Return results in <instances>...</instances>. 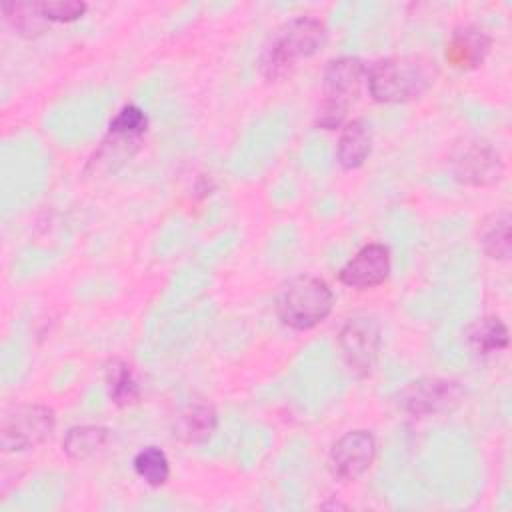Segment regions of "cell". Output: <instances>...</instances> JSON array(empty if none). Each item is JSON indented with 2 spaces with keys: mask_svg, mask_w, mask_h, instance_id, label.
Segmentation results:
<instances>
[{
  "mask_svg": "<svg viewBox=\"0 0 512 512\" xmlns=\"http://www.w3.org/2000/svg\"><path fill=\"white\" fill-rule=\"evenodd\" d=\"M326 26L314 16H298L282 24L262 48L260 72L266 80L274 82L284 78L298 60L312 56L324 42Z\"/></svg>",
  "mask_w": 512,
  "mask_h": 512,
  "instance_id": "obj_1",
  "label": "cell"
},
{
  "mask_svg": "<svg viewBox=\"0 0 512 512\" xmlns=\"http://www.w3.org/2000/svg\"><path fill=\"white\" fill-rule=\"evenodd\" d=\"M434 62L420 56H388L366 68L368 90L378 102H406L434 82Z\"/></svg>",
  "mask_w": 512,
  "mask_h": 512,
  "instance_id": "obj_2",
  "label": "cell"
},
{
  "mask_svg": "<svg viewBox=\"0 0 512 512\" xmlns=\"http://www.w3.org/2000/svg\"><path fill=\"white\" fill-rule=\"evenodd\" d=\"M366 80V66L356 56H340L326 64L322 76V102L316 114V126L336 130L344 124L350 106L360 96Z\"/></svg>",
  "mask_w": 512,
  "mask_h": 512,
  "instance_id": "obj_3",
  "label": "cell"
},
{
  "mask_svg": "<svg viewBox=\"0 0 512 512\" xmlns=\"http://www.w3.org/2000/svg\"><path fill=\"white\" fill-rule=\"evenodd\" d=\"M334 306L330 286L316 276L288 280L276 296V314L288 328L310 330L324 322Z\"/></svg>",
  "mask_w": 512,
  "mask_h": 512,
  "instance_id": "obj_4",
  "label": "cell"
},
{
  "mask_svg": "<svg viewBox=\"0 0 512 512\" xmlns=\"http://www.w3.org/2000/svg\"><path fill=\"white\" fill-rule=\"evenodd\" d=\"M56 428V414L44 404H22L6 412L0 426V444L6 452H24L44 444Z\"/></svg>",
  "mask_w": 512,
  "mask_h": 512,
  "instance_id": "obj_5",
  "label": "cell"
},
{
  "mask_svg": "<svg viewBox=\"0 0 512 512\" xmlns=\"http://www.w3.org/2000/svg\"><path fill=\"white\" fill-rule=\"evenodd\" d=\"M464 398V390L456 380L424 376L408 382L400 394V408L414 418H428L452 412Z\"/></svg>",
  "mask_w": 512,
  "mask_h": 512,
  "instance_id": "obj_6",
  "label": "cell"
},
{
  "mask_svg": "<svg viewBox=\"0 0 512 512\" xmlns=\"http://www.w3.org/2000/svg\"><path fill=\"white\" fill-rule=\"evenodd\" d=\"M380 326L370 316L346 320L338 334V348L354 376H368L380 352Z\"/></svg>",
  "mask_w": 512,
  "mask_h": 512,
  "instance_id": "obj_7",
  "label": "cell"
},
{
  "mask_svg": "<svg viewBox=\"0 0 512 512\" xmlns=\"http://www.w3.org/2000/svg\"><path fill=\"white\" fill-rule=\"evenodd\" d=\"M376 440L368 430H350L342 434L330 448L328 464L336 478L358 480L374 462Z\"/></svg>",
  "mask_w": 512,
  "mask_h": 512,
  "instance_id": "obj_8",
  "label": "cell"
},
{
  "mask_svg": "<svg viewBox=\"0 0 512 512\" xmlns=\"http://www.w3.org/2000/svg\"><path fill=\"white\" fill-rule=\"evenodd\" d=\"M502 170V158L488 142H468L452 158L456 180L468 186H490L500 180Z\"/></svg>",
  "mask_w": 512,
  "mask_h": 512,
  "instance_id": "obj_9",
  "label": "cell"
},
{
  "mask_svg": "<svg viewBox=\"0 0 512 512\" xmlns=\"http://www.w3.org/2000/svg\"><path fill=\"white\" fill-rule=\"evenodd\" d=\"M392 268L390 250L380 242L362 246L338 272L344 286L354 290H368L382 284Z\"/></svg>",
  "mask_w": 512,
  "mask_h": 512,
  "instance_id": "obj_10",
  "label": "cell"
},
{
  "mask_svg": "<svg viewBox=\"0 0 512 512\" xmlns=\"http://www.w3.org/2000/svg\"><path fill=\"white\" fill-rule=\"evenodd\" d=\"M490 36L486 30L474 24L458 26L446 46V60L458 70H472L480 66L490 50Z\"/></svg>",
  "mask_w": 512,
  "mask_h": 512,
  "instance_id": "obj_11",
  "label": "cell"
},
{
  "mask_svg": "<svg viewBox=\"0 0 512 512\" xmlns=\"http://www.w3.org/2000/svg\"><path fill=\"white\" fill-rule=\"evenodd\" d=\"M372 152V134L364 120L356 118L344 124L338 144H336V160L344 170L360 168Z\"/></svg>",
  "mask_w": 512,
  "mask_h": 512,
  "instance_id": "obj_12",
  "label": "cell"
},
{
  "mask_svg": "<svg viewBox=\"0 0 512 512\" xmlns=\"http://www.w3.org/2000/svg\"><path fill=\"white\" fill-rule=\"evenodd\" d=\"M110 442V430L104 426H94V424H84V426H74L66 432L62 440V450L70 460H88L102 452Z\"/></svg>",
  "mask_w": 512,
  "mask_h": 512,
  "instance_id": "obj_13",
  "label": "cell"
},
{
  "mask_svg": "<svg viewBox=\"0 0 512 512\" xmlns=\"http://www.w3.org/2000/svg\"><path fill=\"white\" fill-rule=\"evenodd\" d=\"M218 426V414L208 402H192L180 416V436L186 442L202 444L212 438Z\"/></svg>",
  "mask_w": 512,
  "mask_h": 512,
  "instance_id": "obj_14",
  "label": "cell"
},
{
  "mask_svg": "<svg viewBox=\"0 0 512 512\" xmlns=\"http://www.w3.org/2000/svg\"><path fill=\"white\" fill-rule=\"evenodd\" d=\"M466 338L480 354H492L508 346V328L498 316H482L466 328Z\"/></svg>",
  "mask_w": 512,
  "mask_h": 512,
  "instance_id": "obj_15",
  "label": "cell"
},
{
  "mask_svg": "<svg viewBox=\"0 0 512 512\" xmlns=\"http://www.w3.org/2000/svg\"><path fill=\"white\" fill-rule=\"evenodd\" d=\"M108 396L116 406H130L140 398V388L132 368L124 360H110L106 366Z\"/></svg>",
  "mask_w": 512,
  "mask_h": 512,
  "instance_id": "obj_16",
  "label": "cell"
},
{
  "mask_svg": "<svg viewBox=\"0 0 512 512\" xmlns=\"http://www.w3.org/2000/svg\"><path fill=\"white\" fill-rule=\"evenodd\" d=\"M2 14L6 22L22 36H38L46 30L48 24L40 2H4Z\"/></svg>",
  "mask_w": 512,
  "mask_h": 512,
  "instance_id": "obj_17",
  "label": "cell"
},
{
  "mask_svg": "<svg viewBox=\"0 0 512 512\" xmlns=\"http://www.w3.org/2000/svg\"><path fill=\"white\" fill-rule=\"evenodd\" d=\"M134 472L150 486H162L170 478V462L158 446H146L136 452L132 460Z\"/></svg>",
  "mask_w": 512,
  "mask_h": 512,
  "instance_id": "obj_18",
  "label": "cell"
},
{
  "mask_svg": "<svg viewBox=\"0 0 512 512\" xmlns=\"http://www.w3.org/2000/svg\"><path fill=\"white\" fill-rule=\"evenodd\" d=\"M480 244H482L484 254L492 260H506L510 256L512 236H510L508 214H502L488 228H484V232L480 236Z\"/></svg>",
  "mask_w": 512,
  "mask_h": 512,
  "instance_id": "obj_19",
  "label": "cell"
},
{
  "mask_svg": "<svg viewBox=\"0 0 512 512\" xmlns=\"http://www.w3.org/2000/svg\"><path fill=\"white\" fill-rule=\"evenodd\" d=\"M148 128V118L146 114L134 106L128 104L124 108L118 110V114L110 120L108 132L114 138H122V140H138Z\"/></svg>",
  "mask_w": 512,
  "mask_h": 512,
  "instance_id": "obj_20",
  "label": "cell"
},
{
  "mask_svg": "<svg viewBox=\"0 0 512 512\" xmlns=\"http://www.w3.org/2000/svg\"><path fill=\"white\" fill-rule=\"evenodd\" d=\"M42 14L48 22H74L82 18L88 6L80 0H54V2H40Z\"/></svg>",
  "mask_w": 512,
  "mask_h": 512,
  "instance_id": "obj_21",
  "label": "cell"
}]
</instances>
